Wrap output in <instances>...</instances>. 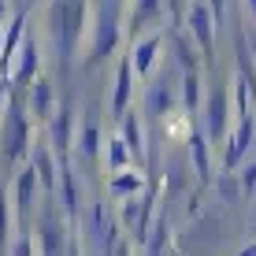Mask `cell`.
<instances>
[{
	"label": "cell",
	"instance_id": "cell-27",
	"mask_svg": "<svg viewBox=\"0 0 256 256\" xmlns=\"http://www.w3.org/2000/svg\"><path fill=\"white\" fill-rule=\"evenodd\" d=\"M0 52H4V26H0Z\"/></svg>",
	"mask_w": 256,
	"mask_h": 256
},
{
	"label": "cell",
	"instance_id": "cell-13",
	"mask_svg": "<svg viewBox=\"0 0 256 256\" xmlns=\"http://www.w3.org/2000/svg\"><path fill=\"white\" fill-rule=\"evenodd\" d=\"M119 134H122V141L130 145V152H134V156L145 152V141H141V122H138L134 112H122V116H119Z\"/></svg>",
	"mask_w": 256,
	"mask_h": 256
},
{
	"label": "cell",
	"instance_id": "cell-28",
	"mask_svg": "<svg viewBox=\"0 0 256 256\" xmlns=\"http://www.w3.org/2000/svg\"><path fill=\"white\" fill-rule=\"evenodd\" d=\"M249 4H252V12H256V0H249Z\"/></svg>",
	"mask_w": 256,
	"mask_h": 256
},
{
	"label": "cell",
	"instance_id": "cell-26",
	"mask_svg": "<svg viewBox=\"0 0 256 256\" xmlns=\"http://www.w3.org/2000/svg\"><path fill=\"white\" fill-rule=\"evenodd\" d=\"M8 8H12V0H0V26L8 22Z\"/></svg>",
	"mask_w": 256,
	"mask_h": 256
},
{
	"label": "cell",
	"instance_id": "cell-19",
	"mask_svg": "<svg viewBox=\"0 0 256 256\" xmlns=\"http://www.w3.org/2000/svg\"><path fill=\"white\" fill-rule=\"evenodd\" d=\"M182 93H186V116H193V112H197V96H200V78H197V70H190V74L182 78Z\"/></svg>",
	"mask_w": 256,
	"mask_h": 256
},
{
	"label": "cell",
	"instance_id": "cell-21",
	"mask_svg": "<svg viewBox=\"0 0 256 256\" xmlns=\"http://www.w3.org/2000/svg\"><path fill=\"white\" fill-rule=\"evenodd\" d=\"M190 148H193V164H197L200 174H208V145L200 134H190Z\"/></svg>",
	"mask_w": 256,
	"mask_h": 256
},
{
	"label": "cell",
	"instance_id": "cell-25",
	"mask_svg": "<svg viewBox=\"0 0 256 256\" xmlns=\"http://www.w3.org/2000/svg\"><path fill=\"white\" fill-rule=\"evenodd\" d=\"M208 8H212V15H216V19L223 15V0H208Z\"/></svg>",
	"mask_w": 256,
	"mask_h": 256
},
{
	"label": "cell",
	"instance_id": "cell-20",
	"mask_svg": "<svg viewBox=\"0 0 256 256\" xmlns=\"http://www.w3.org/2000/svg\"><path fill=\"white\" fill-rule=\"evenodd\" d=\"M160 19V0H138L134 4V22H156Z\"/></svg>",
	"mask_w": 256,
	"mask_h": 256
},
{
	"label": "cell",
	"instance_id": "cell-2",
	"mask_svg": "<svg viewBox=\"0 0 256 256\" xmlns=\"http://www.w3.org/2000/svg\"><path fill=\"white\" fill-rule=\"evenodd\" d=\"M30 138H34V126L22 112V100H8L4 116H0V156H4V164H19L30 152Z\"/></svg>",
	"mask_w": 256,
	"mask_h": 256
},
{
	"label": "cell",
	"instance_id": "cell-12",
	"mask_svg": "<svg viewBox=\"0 0 256 256\" xmlns=\"http://www.w3.org/2000/svg\"><path fill=\"white\" fill-rule=\"evenodd\" d=\"M70 141H74V112L64 104V108L56 112V119H52V148H56V152H67Z\"/></svg>",
	"mask_w": 256,
	"mask_h": 256
},
{
	"label": "cell",
	"instance_id": "cell-14",
	"mask_svg": "<svg viewBox=\"0 0 256 256\" xmlns=\"http://www.w3.org/2000/svg\"><path fill=\"white\" fill-rule=\"evenodd\" d=\"M34 171H38L41 186H45V193H56V167H52V148L41 145L38 152H34Z\"/></svg>",
	"mask_w": 256,
	"mask_h": 256
},
{
	"label": "cell",
	"instance_id": "cell-9",
	"mask_svg": "<svg viewBox=\"0 0 256 256\" xmlns=\"http://www.w3.org/2000/svg\"><path fill=\"white\" fill-rule=\"evenodd\" d=\"M249 141H252V116L245 112V116H238V130L230 134V145H226V156H223L226 171H234V167L242 164V156H245V148H249Z\"/></svg>",
	"mask_w": 256,
	"mask_h": 256
},
{
	"label": "cell",
	"instance_id": "cell-17",
	"mask_svg": "<svg viewBox=\"0 0 256 256\" xmlns=\"http://www.w3.org/2000/svg\"><path fill=\"white\" fill-rule=\"evenodd\" d=\"M96 138H100V130H96V122H86V126L78 130V148H82V152L90 156V160L96 156V148H100V141H96Z\"/></svg>",
	"mask_w": 256,
	"mask_h": 256
},
{
	"label": "cell",
	"instance_id": "cell-16",
	"mask_svg": "<svg viewBox=\"0 0 256 256\" xmlns=\"http://www.w3.org/2000/svg\"><path fill=\"white\" fill-rule=\"evenodd\" d=\"M145 112H148V116H156V119L171 112V86H167V82H156L152 86V93L145 96Z\"/></svg>",
	"mask_w": 256,
	"mask_h": 256
},
{
	"label": "cell",
	"instance_id": "cell-24",
	"mask_svg": "<svg viewBox=\"0 0 256 256\" xmlns=\"http://www.w3.org/2000/svg\"><path fill=\"white\" fill-rule=\"evenodd\" d=\"M256 186V167H245V190Z\"/></svg>",
	"mask_w": 256,
	"mask_h": 256
},
{
	"label": "cell",
	"instance_id": "cell-1",
	"mask_svg": "<svg viewBox=\"0 0 256 256\" xmlns=\"http://www.w3.org/2000/svg\"><path fill=\"white\" fill-rule=\"evenodd\" d=\"M86 22H90V0H52L48 4V34L60 48L64 67H70L78 45L86 41Z\"/></svg>",
	"mask_w": 256,
	"mask_h": 256
},
{
	"label": "cell",
	"instance_id": "cell-18",
	"mask_svg": "<svg viewBox=\"0 0 256 256\" xmlns=\"http://www.w3.org/2000/svg\"><path fill=\"white\" fill-rule=\"evenodd\" d=\"M12 200H8V193H0V252H8V234H12Z\"/></svg>",
	"mask_w": 256,
	"mask_h": 256
},
{
	"label": "cell",
	"instance_id": "cell-5",
	"mask_svg": "<svg viewBox=\"0 0 256 256\" xmlns=\"http://www.w3.org/2000/svg\"><path fill=\"white\" fill-rule=\"evenodd\" d=\"M26 104H30L34 119H52L56 116V82H48V78L38 74L26 86Z\"/></svg>",
	"mask_w": 256,
	"mask_h": 256
},
{
	"label": "cell",
	"instance_id": "cell-3",
	"mask_svg": "<svg viewBox=\"0 0 256 256\" xmlns=\"http://www.w3.org/2000/svg\"><path fill=\"white\" fill-rule=\"evenodd\" d=\"M38 74H41V48H38V38H34V34H26V38L19 41L15 64H12V82L26 90Z\"/></svg>",
	"mask_w": 256,
	"mask_h": 256
},
{
	"label": "cell",
	"instance_id": "cell-4",
	"mask_svg": "<svg viewBox=\"0 0 256 256\" xmlns=\"http://www.w3.org/2000/svg\"><path fill=\"white\" fill-rule=\"evenodd\" d=\"M216 15H212V8L208 4H193L190 12H186V22H190V34H193V41H197V48L204 52V60H212V41H216Z\"/></svg>",
	"mask_w": 256,
	"mask_h": 256
},
{
	"label": "cell",
	"instance_id": "cell-10",
	"mask_svg": "<svg viewBox=\"0 0 256 256\" xmlns=\"http://www.w3.org/2000/svg\"><path fill=\"white\" fill-rule=\"evenodd\" d=\"M112 193L116 200H130L145 193V174L134 171V167H122V171H112Z\"/></svg>",
	"mask_w": 256,
	"mask_h": 256
},
{
	"label": "cell",
	"instance_id": "cell-23",
	"mask_svg": "<svg viewBox=\"0 0 256 256\" xmlns=\"http://www.w3.org/2000/svg\"><path fill=\"white\" fill-rule=\"evenodd\" d=\"M178 60H182V64H186L190 70H193V67H197V60H193V56H190V45H186V38H178Z\"/></svg>",
	"mask_w": 256,
	"mask_h": 256
},
{
	"label": "cell",
	"instance_id": "cell-15",
	"mask_svg": "<svg viewBox=\"0 0 256 256\" xmlns=\"http://www.w3.org/2000/svg\"><path fill=\"white\" fill-rule=\"evenodd\" d=\"M130 160H134V152L122 141V134H112L108 138V171H122V167H130Z\"/></svg>",
	"mask_w": 256,
	"mask_h": 256
},
{
	"label": "cell",
	"instance_id": "cell-6",
	"mask_svg": "<svg viewBox=\"0 0 256 256\" xmlns=\"http://www.w3.org/2000/svg\"><path fill=\"white\" fill-rule=\"evenodd\" d=\"M38 171H34V164H26L19 171V178H15V223H19V230H26V216H30L34 208V186H38Z\"/></svg>",
	"mask_w": 256,
	"mask_h": 256
},
{
	"label": "cell",
	"instance_id": "cell-22",
	"mask_svg": "<svg viewBox=\"0 0 256 256\" xmlns=\"http://www.w3.org/2000/svg\"><path fill=\"white\" fill-rule=\"evenodd\" d=\"M60 186H64V212H67V216H74V174H70V167H64Z\"/></svg>",
	"mask_w": 256,
	"mask_h": 256
},
{
	"label": "cell",
	"instance_id": "cell-8",
	"mask_svg": "<svg viewBox=\"0 0 256 256\" xmlns=\"http://www.w3.org/2000/svg\"><path fill=\"white\" fill-rule=\"evenodd\" d=\"M160 34H148V38H141L138 45H134V52H130V64H134V70L141 78H148L156 70V60H160Z\"/></svg>",
	"mask_w": 256,
	"mask_h": 256
},
{
	"label": "cell",
	"instance_id": "cell-7",
	"mask_svg": "<svg viewBox=\"0 0 256 256\" xmlns=\"http://www.w3.org/2000/svg\"><path fill=\"white\" fill-rule=\"evenodd\" d=\"M138 70H134V64L130 60H119V67H116V86H112V100H108V108H112V116H122V112L130 108V93H134V78Z\"/></svg>",
	"mask_w": 256,
	"mask_h": 256
},
{
	"label": "cell",
	"instance_id": "cell-11",
	"mask_svg": "<svg viewBox=\"0 0 256 256\" xmlns=\"http://www.w3.org/2000/svg\"><path fill=\"white\" fill-rule=\"evenodd\" d=\"M223 134H226V90L216 86L208 96V138L219 141Z\"/></svg>",
	"mask_w": 256,
	"mask_h": 256
}]
</instances>
